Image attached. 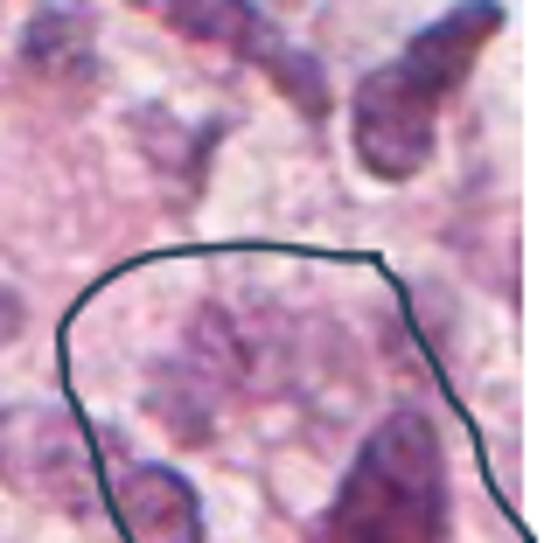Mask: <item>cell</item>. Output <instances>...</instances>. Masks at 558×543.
<instances>
[{
  "label": "cell",
  "mask_w": 558,
  "mask_h": 543,
  "mask_svg": "<svg viewBox=\"0 0 558 543\" xmlns=\"http://www.w3.org/2000/svg\"><path fill=\"white\" fill-rule=\"evenodd\" d=\"M502 28L496 0H461L453 14H440L433 28L412 35V49L398 63L371 70L356 84L349 104V133H356V161L377 182H412L433 161V139H440V104L447 91L475 70L482 42Z\"/></svg>",
  "instance_id": "obj_1"
},
{
  "label": "cell",
  "mask_w": 558,
  "mask_h": 543,
  "mask_svg": "<svg viewBox=\"0 0 558 543\" xmlns=\"http://www.w3.org/2000/svg\"><path fill=\"white\" fill-rule=\"evenodd\" d=\"M328 543H447V460L418 411H391L363 440L328 509Z\"/></svg>",
  "instance_id": "obj_2"
},
{
  "label": "cell",
  "mask_w": 558,
  "mask_h": 543,
  "mask_svg": "<svg viewBox=\"0 0 558 543\" xmlns=\"http://www.w3.org/2000/svg\"><path fill=\"white\" fill-rule=\"evenodd\" d=\"M133 8L161 14L168 28L196 35V42H209V49H231V57L258 63V70H266V77L279 84V91L301 98V112H307V119H322V112H328V84H322V70H314V63H307V49H293L287 35H279L266 14L252 8V0H133Z\"/></svg>",
  "instance_id": "obj_3"
},
{
  "label": "cell",
  "mask_w": 558,
  "mask_h": 543,
  "mask_svg": "<svg viewBox=\"0 0 558 543\" xmlns=\"http://www.w3.org/2000/svg\"><path fill=\"white\" fill-rule=\"evenodd\" d=\"M0 474L35 502H63V509H84V502H92L84 440H77V425L49 405H28V411L0 418Z\"/></svg>",
  "instance_id": "obj_4"
},
{
  "label": "cell",
  "mask_w": 558,
  "mask_h": 543,
  "mask_svg": "<svg viewBox=\"0 0 558 543\" xmlns=\"http://www.w3.org/2000/svg\"><path fill=\"white\" fill-rule=\"evenodd\" d=\"M112 509L133 543H203V509L174 467H126Z\"/></svg>",
  "instance_id": "obj_5"
},
{
  "label": "cell",
  "mask_w": 558,
  "mask_h": 543,
  "mask_svg": "<svg viewBox=\"0 0 558 543\" xmlns=\"http://www.w3.org/2000/svg\"><path fill=\"white\" fill-rule=\"evenodd\" d=\"M28 63L57 84H84L92 77V14L84 0H49L28 22Z\"/></svg>",
  "instance_id": "obj_6"
},
{
  "label": "cell",
  "mask_w": 558,
  "mask_h": 543,
  "mask_svg": "<svg viewBox=\"0 0 558 543\" xmlns=\"http://www.w3.org/2000/svg\"><path fill=\"white\" fill-rule=\"evenodd\" d=\"M22 321H28V307L14 300L8 286H0V342H14V335H22Z\"/></svg>",
  "instance_id": "obj_7"
}]
</instances>
